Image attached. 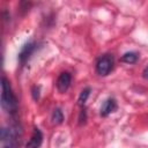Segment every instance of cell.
Returning <instances> with one entry per match:
<instances>
[{"label":"cell","mask_w":148,"mask_h":148,"mask_svg":"<svg viewBox=\"0 0 148 148\" xmlns=\"http://www.w3.org/2000/svg\"><path fill=\"white\" fill-rule=\"evenodd\" d=\"M32 97L35 101H37L39 98V87H37V86L32 87Z\"/></svg>","instance_id":"10"},{"label":"cell","mask_w":148,"mask_h":148,"mask_svg":"<svg viewBox=\"0 0 148 148\" xmlns=\"http://www.w3.org/2000/svg\"><path fill=\"white\" fill-rule=\"evenodd\" d=\"M72 82V75L68 72H62L57 80V89L59 92H65Z\"/></svg>","instance_id":"4"},{"label":"cell","mask_w":148,"mask_h":148,"mask_svg":"<svg viewBox=\"0 0 148 148\" xmlns=\"http://www.w3.org/2000/svg\"><path fill=\"white\" fill-rule=\"evenodd\" d=\"M1 106L10 114H15L17 111V99L13 92L10 82L6 76H2L1 83Z\"/></svg>","instance_id":"1"},{"label":"cell","mask_w":148,"mask_h":148,"mask_svg":"<svg viewBox=\"0 0 148 148\" xmlns=\"http://www.w3.org/2000/svg\"><path fill=\"white\" fill-rule=\"evenodd\" d=\"M114 60L111 54H104L98 58L96 62V73L101 76H106L113 69Z\"/></svg>","instance_id":"2"},{"label":"cell","mask_w":148,"mask_h":148,"mask_svg":"<svg viewBox=\"0 0 148 148\" xmlns=\"http://www.w3.org/2000/svg\"><path fill=\"white\" fill-rule=\"evenodd\" d=\"M139 59V53L135 51H130L123 54L121 57V61L126 62V64H135Z\"/></svg>","instance_id":"7"},{"label":"cell","mask_w":148,"mask_h":148,"mask_svg":"<svg viewBox=\"0 0 148 148\" xmlns=\"http://www.w3.org/2000/svg\"><path fill=\"white\" fill-rule=\"evenodd\" d=\"M117 110V102L114 98L110 97V98H106L103 104L101 105V109H99V114L102 117H108L110 113L114 112Z\"/></svg>","instance_id":"5"},{"label":"cell","mask_w":148,"mask_h":148,"mask_svg":"<svg viewBox=\"0 0 148 148\" xmlns=\"http://www.w3.org/2000/svg\"><path fill=\"white\" fill-rule=\"evenodd\" d=\"M90 91H91V89L89 87H87L80 92V96H79V104L80 105H84V103L87 102V99L90 95Z\"/></svg>","instance_id":"9"},{"label":"cell","mask_w":148,"mask_h":148,"mask_svg":"<svg viewBox=\"0 0 148 148\" xmlns=\"http://www.w3.org/2000/svg\"><path fill=\"white\" fill-rule=\"evenodd\" d=\"M52 121H53V124H57V125L61 124L64 121V113L59 108L53 110V112H52Z\"/></svg>","instance_id":"8"},{"label":"cell","mask_w":148,"mask_h":148,"mask_svg":"<svg viewBox=\"0 0 148 148\" xmlns=\"http://www.w3.org/2000/svg\"><path fill=\"white\" fill-rule=\"evenodd\" d=\"M2 148H17L16 146H12V145H3Z\"/></svg>","instance_id":"12"},{"label":"cell","mask_w":148,"mask_h":148,"mask_svg":"<svg viewBox=\"0 0 148 148\" xmlns=\"http://www.w3.org/2000/svg\"><path fill=\"white\" fill-rule=\"evenodd\" d=\"M36 49H37V44L35 42H28L27 44H24L22 46V49H21V51L18 52V56H17V59H18V61L22 66L29 60V58L36 51Z\"/></svg>","instance_id":"3"},{"label":"cell","mask_w":148,"mask_h":148,"mask_svg":"<svg viewBox=\"0 0 148 148\" xmlns=\"http://www.w3.org/2000/svg\"><path fill=\"white\" fill-rule=\"evenodd\" d=\"M142 76H143L146 80H148V66L143 69V72H142Z\"/></svg>","instance_id":"11"},{"label":"cell","mask_w":148,"mask_h":148,"mask_svg":"<svg viewBox=\"0 0 148 148\" xmlns=\"http://www.w3.org/2000/svg\"><path fill=\"white\" fill-rule=\"evenodd\" d=\"M42 142H43V134L39 128L35 127L29 141L25 145V148H39Z\"/></svg>","instance_id":"6"}]
</instances>
